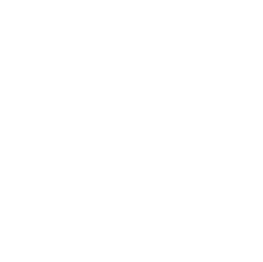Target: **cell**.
Returning a JSON list of instances; mask_svg holds the SVG:
<instances>
[]
</instances>
